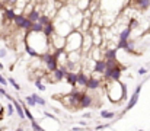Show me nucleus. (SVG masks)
I'll return each mask as SVG.
<instances>
[{
  "label": "nucleus",
  "instance_id": "nucleus-1",
  "mask_svg": "<svg viewBox=\"0 0 150 131\" xmlns=\"http://www.w3.org/2000/svg\"><path fill=\"white\" fill-rule=\"evenodd\" d=\"M103 90L112 103H121L127 99V86L121 80L120 82H105Z\"/></svg>",
  "mask_w": 150,
  "mask_h": 131
},
{
  "label": "nucleus",
  "instance_id": "nucleus-2",
  "mask_svg": "<svg viewBox=\"0 0 150 131\" xmlns=\"http://www.w3.org/2000/svg\"><path fill=\"white\" fill-rule=\"evenodd\" d=\"M25 44H28L29 47H32L37 52H40L41 55L44 52H48L51 50L50 38L44 34V32H26L25 37Z\"/></svg>",
  "mask_w": 150,
  "mask_h": 131
},
{
  "label": "nucleus",
  "instance_id": "nucleus-3",
  "mask_svg": "<svg viewBox=\"0 0 150 131\" xmlns=\"http://www.w3.org/2000/svg\"><path fill=\"white\" fill-rule=\"evenodd\" d=\"M82 45H83V34L80 31H73L71 34H69L66 37V51L67 52H73V51H82Z\"/></svg>",
  "mask_w": 150,
  "mask_h": 131
},
{
  "label": "nucleus",
  "instance_id": "nucleus-4",
  "mask_svg": "<svg viewBox=\"0 0 150 131\" xmlns=\"http://www.w3.org/2000/svg\"><path fill=\"white\" fill-rule=\"evenodd\" d=\"M122 72H124V67L121 64L114 66V67H108L103 73V82H120Z\"/></svg>",
  "mask_w": 150,
  "mask_h": 131
},
{
  "label": "nucleus",
  "instance_id": "nucleus-5",
  "mask_svg": "<svg viewBox=\"0 0 150 131\" xmlns=\"http://www.w3.org/2000/svg\"><path fill=\"white\" fill-rule=\"evenodd\" d=\"M67 72H69V70H67L66 67L58 66L57 70H54V72H51V73H47L44 79H45L48 83H58V82H61L63 79H66Z\"/></svg>",
  "mask_w": 150,
  "mask_h": 131
},
{
  "label": "nucleus",
  "instance_id": "nucleus-6",
  "mask_svg": "<svg viewBox=\"0 0 150 131\" xmlns=\"http://www.w3.org/2000/svg\"><path fill=\"white\" fill-rule=\"evenodd\" d=\"M54 25H55V34L60 35V37H67L69 34H71L74 29L73 26L70 25V22H58V21H52Z\"/></svg>",
  "mask_w": 150,
  "mask_h": 131
},
{
  "label": "nucleus",
  "instance_id": "nucleus-7",
  "mask_svg": "<svg viewBox=\"0 0 150 131\" xmlns=\"http://www.w3.org/2000/svg\"><path fill=\"white\" fill-rule=\"evenodd\" d=\"M142 87H143L142 83H140V85H137V87L134 89L133 95L130 96V99H128V102H127V106H125V109L122 111V114H121V115H124L125 112H128L130 109H133V108L137 105V102H139V96H140V92H142Z\"/></svg>",
  "mask_w": 150,
  "mask_h": 131
},
{
  "label": "nucleus",
  "instance_id": "nucleus-8",
  "mask_svg": "<svg viewBox=\"0 0 150 131\" xmlns=\"http://www.w3.org/2000/svg\"><path fill=\"white\" fill-rule=\"evenodd\" d=\"M50 44L54 50H64L66 48V38L64 37H60L57 34H54L50 38Z\"/></svg>",
  "mask_w": 150,
  "mask_h": 131
},
{
  "label": "nucleus",
  "instance_id": "nucleus-9",
  "mask_svg": "<svg viewBox=\"0 0 150 131\" xmlns=\"http://www.w3.org/2000/svg\"><path fill=\"white\" fill-rule=\"evenodd\" d=\"M93 48V40H92V35L89 32L83 34V45H82V52L83 54H89L91 50Z\"/></svg>",
  "mask_w": 150,
  "mask_h": 131
},
{
  "label": "nucleus",
  "instance_id": "nucleus-10",
  "mask_svg": "<svg viewBox=\"0 0 150 131\" xmlns=\"http://www.w3.org/2000/svg\"><path fill=\"white\" fill-rule=\"evenodd\" d=\"M83 19H85V16H83V12H79V13H76V15H73L71 18H70V25L73 26V29H76V31H79L80 29V26H82V22H83Z\"/></svg>",
  "mask_w": 150,
  "mask_h": 131
},
{
  "label": "nucleus",
  "instance_id": "nucleus-11",
  "mask_svg": "<svg viewBox=\"0 0 150 131\" xmlns=\"http://www.w3.org/2000/svg\"><path fill=\"white\" fill-rule=\"evenodd\" d=\"M93 102H95L93 96H92L89 92H83L82 99H80V102H79V108H89V106L93 105Z\"/></svg>",
  "mask_w": 150,
  "mask_h": 131
},
{
  "label": "nucleus",
  "instance_id": "nucleus-12",
  "mask_svg": "<svg viewBox=\"0 0 150 131\" xmlns=\"http://www.w3.org/2000/svg\"><path fill=\"white\" fill-rule=\"evenodd\" d=\"M106 69H108L106 60L100 58V60H96V61H95L92 73H98V74H100V76H103V73H105V70H106Z\"/></svg>",
  "mask_w": 150,
  "mask_h": 131
},
{
  "label": "nucleus",
  "instance_id": "nucleus-13",
  "mask_svg": "<svg viewBox=\"0 0 150 131\" xmlns=\"http://www.w3.org/2000/svg\"><path fill=\"white\" fill-rule=\"evenodd\" d=\"M131 6L140 12H144L150 7V0H131Z\"/></svg>",
  "mask_w": 150,
  "mask_h": 131
},
{
  "label": "nucleus",
  "instance_id": "nucleus-14",
  "mask_svg": "<svg viewBox=\"0 0 150 131\" xmlns=\"http://www.w3.org/2000/svg\"><path fill=\"white\" fill-rule=\"evenodd\" d=\"M131 34H133V31H131V28H130V26H125V28H122V29L118 32V42L128 41V40L131 38Z\"/></svg>",
  "mask_w": 150,
  "mask_h": 131
},
{
  "label": "nucleus",
  "instance_id": "nucleus-15",
  "mask_svg": "<svg viewBox=\"0 0 150 131\" xmlns=\"http://www.w3.org/2000/svg\"><path fill=\"white\" fill-rule=\"evenodd\" d=\"M12 103H13V106H15V112H16V115L21 118V120H26V117H25V111H23V106L21 105V102L18 101V99H12L10 101Z\"/></svg>",
  "mask_w": 150,
  "mask_h": 131
},
{
  "label": "nucleus",
  "instance_id": "nucleus-16",
  "mask_svg": "<svg viewBox=\"0 0 150 131\" xmlns=\"http://www.w3.org/2000/svg\"><path fill=\"white\" fill-rule=\"evenodd\" d=\"M103 51V60H117V54H118V48H105Z\"/></svg>",
  "mask_w": 150,
  "mask_h": 131
},
{
  "label": "nucleus",
  "instance_id": "nucleus-17",
  "mask_svg": "<svg viewBox=\"0 0 150 131\" xmlns=\"http://www.w3.org/2000/svg\"><path fill=\"white\" fill-rule=\"evenodd\" d=\"M66 82H67V85L71 86V89H76V87H77V73L67 72V74H66Z\"/></svg>",
  "mask_w": 150,
  "mask_h": 131
},
{
  "label": "nucleus",
  "instance_id": "nucleus-18",
  "mask_svg": "<svg viewBox=\"0 0 150 131\" xmlns=\"http://www.w3.org/2000/svg\"><path fill=\"white\" fill-rule=\"evenodd\" d=\"M89 77H91V76H88V73H86L85 70L79 72V73H77V86L86 87V85H88V80H89Z\"/></svg>",
  "mask_w": 150,
  "mask_h": 131
},
{
  "label": "nucleus",
  "instance_id": "nucleus-19",
  "mask_svg": "<svg viewBox=\"0 0 150 131\" xmlns=\"http://www.w3.org/2000/svg\"><path fill=\"white\" fill-rule=\"evenodd\" d=\"M3 18H6L7 21L13 22V21H15V18H16L15 9H13V7H6V9H4V12H3Z\"/></svg>",
  "mask_w": 150,
  "mask_h": 131
},
{
  "label": "nucleus",
  "instance_id": "nucleus-20",
  "mask_svg": "<svg viewBox=\"0 0 150 131\" xmlns=\"http://www.w3.org/2000/svg\"><path fill=\"white\" fill-rule=\"evenodd\" d=\"M76 3V6H77V9L80 10V12H85V10H88L89 9V6H91V0H74Z\"/></svg>",
  "mask_w": 150,
  "mask_h": 131
},
{
  "label": "nucleus",
  "instance_id": "nucleus-21",
  "mask_svg": "<svg viewBox=\"0 0 150 131\" xmlns=\"http://www.w3.org/2000/svg\"><path fill=\"white\" fill-rule=\"evenodd\" d=\"M41 15H42V13H41V12H40L38 9H35V10H32V12H31L29 15H26V18H28V19H29V21H31L32 23H35V22H38V21H40Z\"/></svg>",
  "mask_w": 150,
  "mask_h": 131
},
{
  "label": "nucleus",
  "instance_id": "nucleus-22",
  "mask_svg": "<svg viewBox=\"0 0 150 131\" xmlns=\"http://www.w3.org/2000/svg\"><path fill=\"white\" fill-rule=\"evenodd\" d=\"M25 52L29 55V57H32V58H40L41 57V54L40 52H37L32 47H29L28 44H25Z\"/></svg>",
  "mask_w": 150,
  "mask_h": 131
},
{
  "label": "nucleus",
  "instance_id": "nucleus-23",
  "mask_svg": "<svg viewBox=\"0 0 150 131\" xmlns=\"http://www.w3.org/2000/svg\"><path fill=\"white\" fill-rule=\"evenodd\" d=\"M28 3H29V0H15V1H13V7H15V9H19V10L23 12V9L26 7Z\"/></svg>",
  "mask_w": 150,
  "mask_h": 131
},
{
  "label": "nucleus",
  "instance_id": "nucleus-24",
  "mask_svg": "<svg viewBox=\"0 0 150 131\" xmlns=\"http://www.w3.org/2000/svg\"><path fill=\"white\" fill-rule=\"evenodd\" d=\"M31 96L34 98V101H35L37 105H40V106H45V105H47V101H45L42 96H40V95H37V93H32Z\"/></svg>",
  "mask_w": 150,
  "mask_h": 131
},
{
  "label": "nucleus",
  "instance_id": "nucleus-25",
  "mask_svg": "<svg viewBox=\"0 0 150 131\" xmlns=\"http://www.w3.org/2000/svg\"><path fill=\"white\" fill-rule=\"evenodd\" d=\"M100 118H103V120H112V118H115L117 117V114L115 112H111V111H100Z\"/></svg>",
  "mask_w": 150,
  "mask_h": 131
},
{
  "label": "nucleus",
  "instance_id": "nucleus-26",
  "mask_svg": "<svg viewBox=\"0 0 150 131\" xmlns=\"http://www.w3.org/2000/svg\"><path fill=\"white\" fill-rule=\"evenodd\" d=\"M34 85H35V87H37L38 90H41V92H45V90H47V86L44 85L42 79H35V80H34Z\"/></svg>",
  "mask_w": 150,
  "mask_h": 131
},
{
  "label": "nucleus",
  "instance_id": "nucleus-27",
  "mask_svg": "<svg viewBox=\"0 0 150 131\" xmlns=\"http://www.w3.org/2000/svg\"><path fill=\"white\" fill-rule=\"evenodd\" d=\"M42 31H44V25H42V23H40V22L32 23V26H31V32H42Z\"/></svg>",
  "mask_w": 150,
  "mask_h": 131
},
{
  "label": "nucleus",
  "instance_id": "nucleus-28",
  "mask_svg": "<svg viewBox=\"0 0 150 131\" xmlns=\"http://www.w3.org/2000/svg\"><path fill=\"white\" fill-rule=\"evenodd\" d=\"M7 82H9V85H10V86L13 87L15 90H18V92L22 89V87H21V85H19V83H18V82H16L13 77H9V79H7Z\"/></svg>",
  "mask_w": 150,
  "mask_h": 131
},
{
  "label": "nucleus",
  "instance_id": "nucleus-29",
  "mask_svg": "<svg viewBox=\"0 0 150 131\" xmlns=\"http://www.w3.org/2000/svg\"><path fill=\"white\" fill-rule=\"evenodd\" d=\"M25 102H26V105L29 106V108H35L37 106V103H35V101H34V98L29 95V96H25Z\"/></svg>",
  "mask_w": 150,
  "mask_h": 131
},
{
  "label": "nucleus",
  "instance_id": "nucleus-30",
  "mask_svg": "<svg viewBox=\"0 0 150 131\" xmlns=\"http://www.w3.org/2000/svg\"><path fill=\"white\" fill-rule=\"evenodd\" d=\"M31 128H32V131H47L45 128H42L35 120L34 121H31Z\"/></svg>",
  "mask_w": 150,
  "mask_h": 131
},
{
  "label": "nucleus",
  "instance_id": "nucleus-31",
  "mask_svg": "<svg viewBox=\"0 0 150 131\" xmlns=\"http://www.w3.org/2000/svg\"><path fill=\"white\" fill-rule=\"evenodd\" d=\"M40 23H42L44 26L47 25V23H50V22H52V19L51 18H48L47 15H41V18H40V21H38Z\"/></svg>",
  "mask_w": 150,
  "mask_h": 131
},
{
  "label": "nucleus",
  "instance_id": "nucleus-32",
  "mask_svg": "<svg viewBox=\"0 0 150 131\" xmlns=\"http://www.w3.org/2000/svg\"><path fill=\"white\" fill-rule=\"evenodd\" d=\"M6 111H7V115H9V117H13V114H15V106H13V103H12V102H9V103H7Z\"/></svg>",
  "mask_w": 150,
  "mask_h": 131
},
{
  "label": "nucleus",
  "instance_id": "nucleus-33",
  "mask_svg": "<svg viewBox=\"0 0 150 131\" xmlns=\"http://www.w3.org/2000/svg\"><path fill=\"white\" fill-rule=\"evenodd\" d=\"M44 117H45V118H50V120H52V121H57V117H55L54 114L48 112V111H44Z\"/></svg>",
  "mask_w": 150,
  "mask_h": 131
},
{
  "label": "nucleus",
  "instance_id": "nucleus-34",
  "mask_svg": "<svg viewBox=\"0 0 150 131\" xmlns=\"http://www.w3.org/2000/svg\"><path fill=\"white\" fill-rule=\"evenodd\" d=\"M0 85H1V87L9 86V82H7V79H6V77H3L1 74H0Z\"/></svg>",
  "mask_w": 150,
  "mask_h": 131
},
{
  "label": "nucleus",
  "instance_id": "nucleus-35",
  "mask_svg": "<svg viewBox=\"0 0 150 131\" xmlns=\"http://www.w3.org/2000/svg\"><path fill=\"white\" fill-rule=\"evenodd\" d=\"M7 48H0V58H6L7 57Z\"/></svg>",
  "mask_w": 150,
  "mask_h": 131
},
{
  "label": "nucleus",
  "instance_id": "nucleus-36",
  "mask_svg": "<svg viewBox=\"0 0 150 131\" xmlns=\"http://www.w3.org/2000/svg\"><path fill=\"white\" fill-rule=\"evenodd\" d=\"M111 124H100V125H96L95 127V131H99V130H105V128H108Z\"/></svg>",
  "mask_w": 150,
  "mask_h": 131
},
{
  "label": "nucleus",
  "instance_id": "nucleus-37",
  "mask_svg": "<svg viewBox=\"0 0 150 131\" xmlns=\"http://www.w3.org/2000/svg\"><path fill=\"white\" fill-rule=\"evenodd\" d=\"M137 73H139L140 76H144V74H147V69H146V67H140V69L137 70Z\"/></svg>",
  "mask_w": 150,
  "mask_h": 131
},
{
  "label": "nucleus",
  "instance_id": "nucleus-38",
  "mask_svg": "<svg viewBox=\"0 0 150 131\" xmlns=\"http://www.w3.org/2000/svg\"><path fill=\"white\" fill-rule=\"evenodd\" d=\"M83 118H92V112H83Z\"/></svg>",
  "mask_w": 150,
  "mask_h": 131
},
{
  "label": "nucleus",
  "instance_id": "nucleus-39",
  "mask_svg": "<svg viewBox=\"0 0 150 131\" xmlns=\"http://www.w3.org/2000/svg\"><path fill=\"white\" fill-rule=\"evenodd\" d=\"M0 95H1V96H6V95H7V92L4 90V87H1V86H0Z\"/></svg>",
  "mask_w": 150,
  "mask_h": 131
},
{
  "label": "nucleus",
  "instance_id": "nucleus-40",
  "mask_svg": "<svg viewBox=\"0 0 150 131\" xmlns=\"http://www.w3.org/2000/svg\"><path fill=\"white\" fill-rule=\"evenodd\" d=\"M71 130L73 131H86V130H83V127H73Z\"/></svg>",
  "mask_w": 150,
  "mask_h": 131
},
{
  "label": "nucleus",
  "instance_id": "nucleus-41",
  "mask_svg": "<svg viewBox=\"0 0 150 131\" xmlns=\"http://www.w3.org/2000/svg\"><path fill=\"white\" fill-rule=\"evenodd\" d=\"M79 124H80V127H86V123H85V121H80Z\"/></svg>",
  "mask_w": 150,
  "mask_h": 131
},
{
  "label": "nucleus",
  "instance_id": "nucleus-42",
  "mask_svg": "<svg viewBox=\"0 0 150 131\" xmlns=\"http://www.w3.org/2000/svg\"><path fill=\"white\" fill-rule=\"evenodd\" d=\"M15 131H25V128H23V127H18Z\"/></svg>",
  "mask_w": 150,
  "mask_h": 131
},
{
  "label": "nucleus",
  "instance_id": "nucleus-43",
  "mask_svg": "<svg viewBox=\"0 0 150 131\" xmlns=\"http://www.w3.org/2000/svg\"><path fill=\"white\" fill-rule=\"evenodd\" d=\"M55 1H60V3H64L66 4V0H55Z\"/></svg>",
  "mask_w": 150,
  "mask_h": 131
},
{
  "label": "nucleus",
  "instance_id": "nucleus-44",
  "mask_svg": "<svg viewBox=\"0 0 150 131\" xmlns=\"http://www.w3.org/2000/svg\"><path fill=\"white\" fill-rule=\"evenodd\" d=\"M1 109H4V106H3V105L0 103V112H1Z\"/></svg>",
  "mask_w": 150,
  "mask_h": 131
},
{
  "label": "nucleus",
  "instance_id": "nucleus-45",
  "mask_svg": "<svg viewBox=\"0 0 150 131\" xmlns=\"http://www.w3.org/2000/svg\"><path fill=\"white\" fill-rule=\"evenodd\" d=\"M67 1H74V0H66V4H67Z\"/></svg>",
  "mask_w": 150,
  "mask_h": 131
},
{
  "label": "nucleus",
  "instance_id": "nucleus-46",
  "mask_svg": "<svg viewBox=\"0 0 150 131\" xmlns=\"http://www.w3.org/2000/svg\"><path fill=\"white\" fill-rule=\"evenodd\" d=\"M86 131H95V130H86Z\"/></svg>",
  "mask_w": 150,
  "mask_h": 131
},
{
  "label": "nucleus",
  "instance_id": "nucleus-47",
  "mask_svg": "<svg viewBox=\"0 0 150 131\" xmlns=\"http://www.w3.org/2000/svg\"><path fill=\"white\" fill-rule=\"evenodd\" d=\"M139 131H144V130H139Z\"/></svg>",
  "mask_w": 150,
  "mask_h": 131
},
{
  "label": "nucleus",
  "instance_id": "nucleus-48",
  "mask_svg": "<svg viewBox=\"0 0 150 131\" xmlns=\"http://www.w3.org/2000/svg\"><path fill=\"white\" fill-rule=\"evenodd\" d=\"M69 131H73V130H69Z\"/></svg>",
  "mask_w": 150,
  "mask_h": 131
}]
</instances>
